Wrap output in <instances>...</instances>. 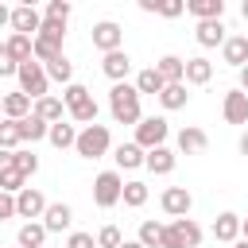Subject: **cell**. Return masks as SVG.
Here are the masks:
<instances>
[{"mask_svg": "<svg viewBox=\"0 0 248 248\" xmlns=\"http://www.w3.org/2000/svg\"><path fill=\"white\" fill-rule=\"evenodd\" d=\"M16 70H19V66L12 62V54H8V46L0 43V78H16Z\"/></svg>", "mask_w": 248, "mask_h": 248, "instance_id": "obj_42", "label": "cell"}, {"mask_svg": "<svg viewBox=\"0 0 248 248\" xmlns=\"http://www.w3.org/2000/svg\"><path fill=\"white\" fill-rule=\"evenodd\" d=\"M43 19L66 23V19H70V4H66V0H50V4H46V16H43Z\"/></svg>", "mask_w": 248, "mask_h": 248, "instance_id": "obj_40", "label": "cell"}, {"mask_svg": "<svg viewBox=\"0 0 248 248\" xmlns=\"http://www.w3.org/2000/svg\"><path fill=\"white\" fill-rule=\"evenodd\" d=\"M232 248H248V240H236V244H232Z\"/></svg>", "mask_w": 248, "mask_h": 248, "instance_id": "obj_53", "label": "cell"}, {"mask_svg": "<svg viewBox=\"0 0 248 248\" xmlns=\"http://www.w3.org/2000/svg\"><path fill=\"white\" fill-rule=\"evenodd\" d=\"M163 85H167V81L159 78V70H155V66H147V70H140V74H136V93H140V97H143V93H155V97H159V93H163Z\"/></svg>", "mask_w": 248, "mask_h": 248, "instance_id": "obj_28", "label": "cell"}, {"mask_svg": "<svg viewBox=\"0 0 248 248\" xmlns=\"http://www.w3.org/2000/svg\"><path fill=\"white\" fill-rule=\"evenodd\" d=\"M143 167L151 170V174H170L174 170V151L163 143V147H151L147 155H143Z\"/></svg>", "mask_w": 248, "mask_h": 248, "instance_id": "obj_18", "label": "cell"}, {"mask_svg": "<svg viewBox=\"0 0 248 248\" xmlns=\"http://www.w3.org/2000/svg\"><path fill=\"white\" fill-rule=\"evenodd\" d=\"M43 240H46L43 221H27V225L19 229V236H16V244H19V248H43Z\"/></svg>", "mask_w": 248, "mask_h": 248, "instance_id": "obj_31", "label": "cell"}, {"mask_svg": "<svg viewBox=\"0 0 248 248\" xmlns=\"http://www.w3.org/2000/svg\"><path fill=\"white\" fill-rule=\"evenodd\" d=\"M62 35H66V23L43 19V27H39V35H35V46H31V58H35L39 66L54 62V58L62 54Z\"/></svg>", "mask_w": 248, "mask_h": 248, "instance_id": "obj_2", "label": "cell"}, {"mask_svg": "<svg viewBox=\"0 0 248 248\" xmlns=\"http://www.w3.org/2000/svg\"><path fill=\"white\" fill-rule=\"evenodd\" d=\"M240 155H248V132L240 136Z\"/></svg>", "mask_w": 248, "mask_h": 248, "instance_id": "obj_50", "label": "cell"}, {"mask_svg": "<svg viewBox=\"0 0 248 248\" xmlns=\"http://www.w3.org/2000/svg\"><path fill=\"white\" fill-rule=\"evenodd\" d=\"M221 116H225L229 124H248V93L229 89L225 101H221Z\"/></svg>", "mask_w": 248, "mask_h": 248, "instance_id": "obj_13", "label": "cell"}, {"mask_svg": "<svg viewBox=\"0 0 248 248\" xmlns=\"http://www.w3.org/2000/svg\"><path fill=\"white\" fill-rule=\"evenodd\" d=\"M4 23H12V8H4V4H0V27H4Z\"/></svg>", "mask_w": 248, "mask_h": 248, "instance_id": "obj_47", "label": "cell"}, {"mask_svg": "<svg viewBox=\"0 0 248 248\" xmlns=\"http://www.w3.org/2000/svg\"><path fill=\"white\" fill-rule=\"evenodd\" d=\"M0 151H19V128H16V120H0Z\"/></svg>", "mask_w": 248, "mask_h": 248, "instance_id": "obj_37", "label": "cell"}, {"mask_svg": "<svg viewBox=\"0 0 248 248\" xmlns=\"http://www.w3.org/2000/svg\"><path fill=\"white\" fill-rule=\"evenodd\" d=\"M182 12H186L182 0H163V4H159V16H167V19H174V16H182Z\"/></svg>", "mask_w": 248, "mask_h": 248, "instance_id": "obj_43", "label": "cell"}, {"mask_svg": "<svg viewBox=\"0 0 248 248\" xmlns=\"http://www.w3.org/2000/svg\"><path fill=\"white\" fill-rule=\"evenodd\" d=\"M143 147H136V143H120L116 151H112V159H116V167L120 170H136V167H143Z\"/></svg>", "mask_w": 248, "mask_h": 248, "instance_id": "obj_24", "label": "cell"}, {"mask_svg": "<svg viewBox=\"0 0 248 248\" xmlns=\"http://www.w3.org/2000/svg\"><path fill=\"white\" fill-rule=\"evenodd\" d=\"M205 147H209V136L202 128H182L178 132V151L182 155H202Z\"/></svg>", "mask_w": 248, "mask_h": 248, "instance_id": "obj_20", "label": "cell"}, {"mask_svg": "<svg viewBox=\"0 0 248 248\" xmlns=\"http://www.w3.org/2000/svg\"><path fill=\"white\" fill-rule=\"evenodd\" d=\"M240 93H248V66H240Z\"/></svg>", "mask_w": 248, "mask_h": 248, "instance_id": "obj_48", "label": "cell"}, {"mask_svg": "<svg viewBox=\"0 0 248 248\" xmlns=\"http://www.w3.org/2000/svg\"><path fill=\"white\" fill-rule=\"evenodd\" d=\"M155 70H159V78H163L167 85H174V81H182V70H186V62H182L178 54H163Z\"/></svg>", "mask_w": 248, "mask_h": 248, "instance_id": "obj_27", "label": "cell"}, {"mask_svg": "<svg viewBox=\"0 0 248 248\" xmlns=\"http://www.w3.org/2000/svg\"><path fill=\"white\" fill-rule=\"evenodd\" d=\"M186 12H190L198 23H205V19H221V16H225V0H190Z\"/></svg>", "mask_w": 248, "mask_h": 248, "instance_id": "obj_21", "label": "cell"}, {"mask_svg": "<svg viewBox=\"0 0 248 248\" xmlns=\"http://www.w3.org/2000/svg\"><path fill=\"white\" fill-rule=\"evenodd\" d=\"M120 240H124V236H120L116 225H105V229L97 232V248H120Z\"/></svg>", "mask_w": 248, "mask_h": 248, "instance_id": "obj_39", "label": "cell"}, {"mask_svg": "<svg viewBox=\"0 0 248 248\" xmlns=\"http://www.w3.org/2000/svg\"><path fill=\"white\" fill-rule=\"evenodd\" d=\"M16 170H19L23 178H31V174L39 170V155H35V151H23V147H19V151H16Z\"/></svg>", "mask_w": 248, "mask_h": 248, "instance_id": "obj_38", "label": "cell"}, {"mask_svg": "<svg viewBox=\"0 0 248 248\" xmlns=\"http://www.w3.org/2000/svg\"><path fill=\"white\" fill-rule=\"evenodd\" d=\"M8 167H16V151H0V174H4Z\"/></svg>", "mask_w": 248, "mask_h": 248, "instance_id": "obj_45", "label": "cell"}, {"mask_svg": "<svg viewBox=\"0 0 248 248\" xmlns=\"http://www.w3.org/2000/svg\"><path fill=\"white\" fill-rule=\"evenodd\" d=\"M240 240H248V217H240Z\"/></svg>", "mask_w": 248, "mask_h": 248, "instance_id": "obj_49", "label": "cell"}, {"mask_svg": "<svg viewBox=\"0 0 248 248\" xmlns=\"http://www.w3.org/2000/svg\"><path fill=\"white\" fill-rule=\"evenodd\" d=\"M240 16H244V19H248V0H244V4H240Z\"/></svg>", "mask_w": 248, "mask_h": 248, "instance_id": "obj_52", "label": "cell"}, {"mask_svg": "<svg viewBox=\"0 0 248 248\" xmlns=\"http://www.w3.org/2000/svg\"><path fill=\"white\" fill-rule=\"evenodd\" d=\"M209 78H213V62L209 58H186L182 85H209Z\"/></svg>", "mask_w": 248, "mask_h": 248, "instance_id": "obj_17", "label": "cell"}, {"mask_svg": "<svg viewBox=\"0 0 248 248\" xmlns=\"http://www.w3.org/2000/svg\"><path fill=\"white\" fill-rule=\"evenodd\" d=\"M101 70H105V78L116 85V81H124L128 74H132V58H128V50H112V54H105L101 58Z\"/></svg>", "mask_w": 248, "mask_h": 248, "instance_id": "obj_15", "label": "cell"}, {"mask_svg": "<svg viewBox=\"0 0 248 248\" xmlns=\"http://www.w3.org/2000/svg\"><path fill=\"white\" fill-rule=\"evenodd\" d=\"M108 112H112L116 124H140L143 112H140V93H136V85L116 81V85L108 89Z\"/></svg>", "mask_w": 248, "mask_h": 248, "instance_id": "obj_1", "label": "cell"}, {"mask_svg": "<svg viewBox=\"0 0 248 248\" xmlns=\"http://www.w3.org/2000/svg\"><path fill=\"white\" fill-rule=\"evenodd\" d=\"M136 240H140L143 248H159V240H163V225H159V221H143Z\"/></svg>", "mask_w": 248, "mask_h": 248, "instance_id": "obj_35", "label": "cell"}, {"mask_svg": "<svg viewBox=\"0 0 248 248\" xmlns=\"http://www.w3.org/2000/svg\"><path fill=\"white\" fill-rule=\"evenodd\" d=\"M120 248H143L140 240H120Z\"/></svg>", "mask_w": 248, "mask_h": 248, "instance_id": "obj_51", "label": "cell"}, {"mask_svg": "<svg viewBox=\"0 0 248 248\" xmlns=\"http://www.w3.org/2000/svg\"><path fill=\"white\" fill-rule=\"evenodd\" d=\"M167 136H170V124H167V116H143L140 124H136V147H143V151H151V147H163L167 143Z\"/></svg>", "mask_w": 248, "mask_h": 248, "instance_id": "obj_7", "label": "cell"}, {"mask_svg": "<svg viewBox=\"0 0 248 248\" xmlns=\"http://www.w3.org/2000/svg\"><path fill=\"white\" fill-rule=\"evenodd\" d=\"M66 248H97V236L93 232H70Z\"/></svg>", "mask_w": 248, "mask_h": 248, "instance_id": "obj_41", "label": "cell"}, {"mask_svg": "<svg viewBox=\"0 0 248 248\" xmlns=\"http://www.w3.org/2000/svg\"><path fill=\"white\" fill-rule=\"evenodd\" d=\"M163 0H140V12H159Z\"/></svg>", "mask_w": 248, "mask_h": 248, "instance_id": "obj_46", "label": "cell"}, {"mask_svg": "<svg viewBox=\"0 0 248 248\" xmlns=\"http://www.w3.org/2000/svg\"><path fill=\"white\" fill-rule=\"evenodd\" d=\"M62 105L70 108V116L78 120V124H97V101H93V93L85 89V85H78V81H70L66 85V93H62Z\"/></svg>", "mask_w": 248, "mask_h": 248, "instance_id": "obj_3", "label": "cell"}, {"mask_svg": "<svg viewBox=\"0 0 248 248\" xmlns=\"http://www.w3.org/2000/svg\"><path fill=\"white\" fill-rule=\"evenodd\" d=\"M4 46H8L12 62L19 66V62H27V58H31V46H35V39H27V35H12V39H8Z\"/></svg>", "mask_w": 248, "mask_h": 248, "instance_id": "obj_34", "label": "cell"}, {"mask_svg": "<svg viewBox=\"0 0 248 248\" xmlns=\"http://www.w3.org/2000/svg\"><path fill=\"white\" fill-rule=\"evenodd\" d=\"M16 248H19V244H16Z\"/></svg>", "mask_w": 248, "mask_h": 248, "instance_id": "obj_55", "label": "cell"}, {"mask_svg": "<svg viewBox=\"0 0 248 248\" xmlns=\"http://www.w3.org/2000/svg\"><path fill=\"white\" fill-rule=\"evenodd\" d=\"M43 70H46V81H62V85H70V81H74V66H70V58H66V54H58L54 62H46Z\"/></svg>", "mask_w": 248, "mask_h": 248, "instance_id": "obj_32", "label": "cell"}, {"mask_svg": "<svg viewBox=\"0 0 248 248\" xmlns=\"http://www.w3.org/2000/svg\"><path fill=\"white\" fill-rule=\"evenodd\" d=\"M0 112H4V97H0Z\"/></svg>", "mask_w": 248, "mask_h": 248, "instance_id": "obj_54", "label": "cell"}, {"mask_svg": "<svg viewBox=\"0 0 248 248\" xmlns=\"http://www.w3.org/2000/svg\"><path fill=\"white\" fill-rule=\"evenodd\" d=\"M16 78H19V93L23 97H31V101H43L46 97V70L35 62V58H27V62H19V70H16Z\"/></svg>", "mask_w": 248, "mask_h": 248, "instance_id": "obj_6", "label": "cell"}, {"mask_svg": "<svg viewBox=\"0 0 248 248\" xmlns=\"http://www.w3.org/2000/svg\"><path fill=\"white\" fill-rule=\"evenodd\" d=\"M8 217H16V198L0 194V221H8Z\"/></svg>", "mask_w": 248, "mask_h": 248, "instance_id": "obj_44", "label": "cell"}, {"mask_svg": "<svg viewBox=\"0 0 248 248\" xmlns=\"http://www.w3.org/2000/svg\"><path fill=\"white\" fill-rule=\"evenodd\" d=\"M39 27H43L39 8H31V4L12 8V35H27V39H35V35H39Z\"/></svg>", "mask_w": 248, "mask_h": 248, "instance_id": "obj_10", "label": "cell"}, {"mask_svg": "<svg viewBox=\"0 0 248 248\" xmlns=\"http://www.w3.org/2000/svg\"><path fill=\"white\" fill-rule=\"evenodd\" d=\"M120 43H124V31H120V23H112V19H101V23H93V46H97L101 54H112V50H120Z\"/></svg>", "mask_w": 248, "mask_h": 248, "instance_id": "obj_11", "label": "cell"}, {"mask_svg": "<svg viewBox=\"0 0 248 248\" xmlns=\"http://www.w3.org/2000/svg\"><path fill=\"white\" fill-rule=\"evenodd\" d=\"M221 58L229 62V66H248V35H229L225 43H221Z\"/></svg>", "mask_w": 248, "mask_h": 248, "instance_id": "obj_16", "label": "cell"}, {"mask_svg": "<svg viewBox=\"0 0 248 248\" xmlns=\"http://www.w3.org/2000/svg\"><path fill=\"white\" fill-rule=\"evenodd\" d=\"M120 190H124L120 170H101V174L93 178V202H97L101 209H112V205L120 202Z\"/></svg>", "mask_w": 248, "mask_h": 248, "instance_id": "obj_8", "label": "cell"}, {"mask_svg": "<svg viewBox=\"0 0 248 248\" xmlns=\"http://www.w3.org/2000/svg\"><path fill=\"white\" fill-rule=\"evenodd\" d=\"M43 209H46V198H43L35 186H23V190L16 194V217L35 221V217H43Z\"/></svg>", "mask_w": 248, "mask_h": 248, "instance_id": "obj_12", "label": "cell"}, {"mask_svg": "<svg viewBox=\"0 0 248 248\" xmlns=\"http://www.w3.org/2000/svg\"><path fill=\"white\" fill-rule=\"evenodd\" d=\"M16 128H19V143H39V140H46V128L50 124H43L39 116H23V120H16Z\"/></svg>", "mask_w": 248, "mask_h": 248, "instance_id": "obj_26", "label": "cell"}, {"mask_svg": "<svg viewBox=\"0 0 248 248\" xmlns=\"http://www.w3.org/2000/svg\"><path fill=\"white\" fill-rule=\"evenodd\" d=\"M147 182H140V178H132V182H124V190H120V202L124 205H132V209H140L143 202H147Z\"/></svg>", "mask_w": 248, "mask_h": 248, "instance_id": "obj_33", "label": "cell"}, {"mask_svg": "<svg viewBox=\"0 0 248 248\" xmlns=\"http://www.w3.org/2000/svg\"><path fill=\"white\" fill-rule=\"evenodd\" d=\"M46 140H50L58 151H66V147H74V140H78V128L58 120V124H50V128H46Z\"/></svg>", "mask_w": 248, "mask_h": 248, "instance_id": "obj_30", "label": "cell"}, {"mask_svg": "<svg viewBox=\"0 0 248 248\" xmlns=\"http://www.w3.org/2000/svg\"><path fill=\"white\" fill-rule=\"evenodd\" d=\"M198 244H202V225L194 217H178V221L163 225L159 248H198Z\"/></svg>", "mask_w": 248, "mask_h": 248, "instance_id": "obj_4", "label": "cell"}, {"mask_svg": "<svg viewBox=\"0 0 248 248\" xmlns=\"http://www.w3.org/2000/svg\"><path fill=\"white\" fill-rule=\"evenodd\" d=\"M23 116H31V97L8 93L4 97V120H23Z\"/></svg>", "mask_w": 248, "mask_h": 248, "instance_id": "obj_29", "label": "cell"}, {"mask_svg": "<svg viewBox=\"0 0 248 248\" xmlns=\"http://www.w3.org/2000/svg\"><path fill=\"white\" fill-rule=\"evenodd\" d=\"M159 205H163V213L167 217H190V205H194V198H190V190L186 186H167L163 190V198H159Z\"/></svg>", "mask_w": 248, "mask_h": 248, "instance_id": "obj_9", "label": "cell"}, {"mask_svg": "<svg viewBox=\"0 0 248 248\" xmlns=\"http://www.w3.org/2000/svg\"><path fill=\"white\" fill-rule=\"evenodd\" d=\"M186 101H190V93H186V85H182V81H174V85H163V93H159V105H163L167 112H174V108H186Z\"/></svg>", "mask_w": 248, "mask_h": 248, "instance_id": "obj_25", "label": "cell"}, {"mask_svg": "<svg viewBox=\"0 0 248 248\" xmlns=\"http://www.w3.org/2000/svg\"><path fill=\"white\" fill-rule=\"evenodd\" d=\"M108 147H112V136H108L105 124H89V128H81L78 140H74V151H78L81 159H101V155H108Z\"/></svg>", "mask_w": 248, "mask_h": 248, "instance_id": "obj_5", "label": "cell"}, {"mask_svg": "<svg viewBox=\"0 0 248 248\" xmlns=\"http://www.w3.org/2000/svg\"><path fill=\"white\" fill-rule=\"evenodd\" d=\"M194 39H198L202 46H221L229 35H225V23H221V19H205V23H198Z\"/></svg>", "mask_w": 248, "mask_h": 248, "instance_id": "obj_22", "label": "cell"}, {"mask_svg": "<svg viewBox=\"0 0 248 248\" xmlns=\"http://www.w3.org/2000/svg\"><path fill=\"white\" fill-rule=\"evenodd\" d=\"M62 108H66V105H62V97H50V93H46L43 101H35L31 116H39L43 124H58V120H62Z\"/></svg>", "mask_w": 248, "mask_h": 248, "instance_id": "obj_23", "label": "cell"}, {"mask_svg": "<svg viewBox=\"0 0 248 248\" xmlns=\"http://www.w3.org/2000/svg\"><path fill=\"white\" fill-rule=\"evenodd\" d=\"M70 221H74V209L66 202H46V209H43V229L46 232H62V229H70Z\"/></svg>", "mask_w": 248, "mask_h": 248, "instance_id": "obj_14", "label": "cell"}, {"mask_svg": "<svg viewBox=\"0 0 248 248\" xmlns=\"http://www.w3.org/2000/svg\"><path fill=\"white\" fill-rule=\"evenodd\" d=\"M23 186H27V178H23V174H19L16 167H8V170L0 174V194H12V198H16V194H19Z\"/></svg>", "mask_w": 248, "mask_h": 248, "instance_id": "obj_36", "label": "cell"}, {"mask_svg": "<svg viewBox=\"0 0 248 248\" xmlns=\"http://www.w3.org/2000/svg\"><path fill=\"white\" fill-rule=\"evenodd\" d=\"M213 236L225 240V244H236L240 240V217L236 213H217L213 217Z\"/></svg>", "mask_w": 248, "mask_h": 248, "instance_id": "obj_19", "label": "cell"}]
</instances>
